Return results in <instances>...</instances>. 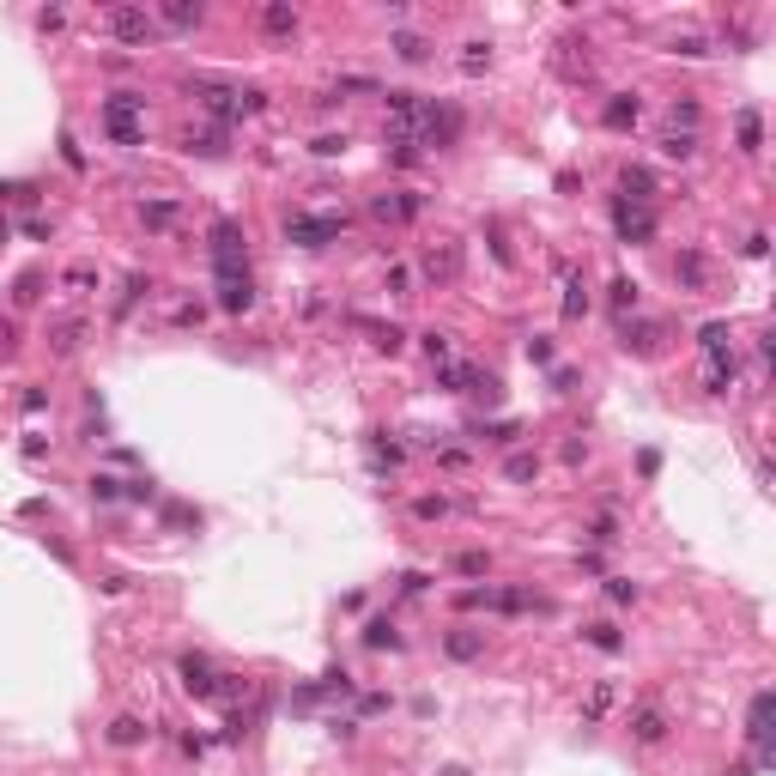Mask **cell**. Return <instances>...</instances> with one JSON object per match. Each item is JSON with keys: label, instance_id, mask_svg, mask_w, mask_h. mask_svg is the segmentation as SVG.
<instances>
[{"label": "cell", "instance_id": "obj_24", "mask_svg": "<svg viewBox=\"0 0 776 776\" xmlns=\"http://www.w3.org/2000/svg\"><path fill=\"white\" fill-rule=\"evenodd\" d=\"M582 309H588V285H582V273H564V316H582Z\"/></svg>", "mask_w": 776, "mask_h": 776}, {"label": "cell", "instance_id": "obj_4", "mask_svg": "<svg viewBox=\"0 0 776 776\" xmlns=\"http://www.w3.org/2000/svg\"><path fill=\"white\" fill-rule=\"evenodd\" d=\"M103 31L128 49H146V43H158V19L146 6H103Z\"/></svg>", "mask_w": 776, "mask_h": 776}, {"label": "cell", "instance_id": "obj_9", "mask_svg": "<svg viewBox=\"0 0 776 776\" xmlns=\"http://www.w3.org/2000/svg\"><path fill=\"white\" fill-rule=\"evenodd\" d=\"M176 674H182V692H188V698H201V704H212V698H219V674H212V661H206V655H182V668H176Z\"/></svg>", "mask_w": 776, "mask_h": 776}, {"label": "cell", "instance_id": "obj_28", "mask_svg": "<svg viewBox=\"0 0 776 776\" xmlns=\"http://www.w3.org/2000/svg\"><path fill=\"white\" fill-rule=\"evenodd\" d=\"M692 152H698V134H679V128L661 134V158H692Z\"/></svg>", "mask_w": 776, "mask_h": 776}, {"label": "cell", "instance_id": "obj_11", "mask_svg": "<svg viewBox=\"0 0 776 776\" xmlns=\"http://www.w3.org/2000/svg\"><path fill=\"white\" fill-rule=\"evenodd\" d=\"M152 19H158V31H195V25L206 19V6L201 0H158Z\"/></svg>", "mask_w": 776, "mask_h": 776}, {"label": "cell", "instance_id": "obj_29", "mask_svg": "<svg viewBox=\"0 0 776 776\" xmlns=\"http://www.w3.org/2000/svg\"><path fill=\"white\" fill-rule=\"evenodd\" d=\"M582 637L595 643V649H607V655H619V649H625V637H619V625H607V619H601V625H588Z\"/></svg>", "mask_w": 776, "mask_h": 776}, {"label": "cell", "instance_id": "obj_30", "mask_svg": "<svg viewBox=\"0 0 776 776\" xmlns=\"http://www.w3.org/2000/svg\"><path fill=\"white\" fill-rule=\"evenodd\" d=\"M698 122H704V109H698L692 98H674V128L679 134H698Z\"/></svg>", "mask_w": 776, "mask_h": 776}, {"label": "cell", "instance_id": "obj_37", "mask_svg": "<svg viewBox=\"0 0 776 776\" xmlns=\"http://www.w3.org/2000/svg\"><path fill=\"white\" fill-rule=\"evenodd\" d=\"M140 219H146V225H170L176 206H170V201H146V206H140Z\"/></svg>", "mask_w": 776, "mask_h": 776}, {"label": "cell", "instance_id": "obj_44", "mask_svg": "<svg viewBox=\"0 0 776 776\" xmlns=\"http://www.w3.org/2000/svg\"><path fill=\"white\" fill-rule=\"evenodd\" d=\"M61 25H68L61 6H43V12H36V31H61Z\"/></svg>", "mask_w": 776, "mask_h": 776}, {"label": "cell", "instance_id": "obj_2", "mask_svg": "<svg viewBox=\"0 0 776 776\" xmlns=\"http://www.w3.org/2000/svg\"><path fill=\"white\" fill-rule=\"evenodd\" d=\"M103 134L116 140V146H140V140H146V98H140V92L103 98Z\"/></svg>", "mask_w": 776, "mask_h": 776}, {"label": "cell", "instance_id": "obj_18", "mask_svg": "<svg viewBox=\"0 0 776 776\" xmlns=\"http://www.w3.org/2000/svg\"><path fill=\"white\" fill-rule=\"evenodd\" d=\"M455 268H461V249H455V243H431V249H425V273H431V279H455Z\"/></svg>", "mask_w": 776, "mask_h": 776}, {"label": "cell", "instance_id": "obj_20", "mask_svg": "<svg viewBox=\"0 0 776 776\" xmlns=\"http://www.w3.org/2000/svg\"><path fill=\"white\" fill-rule=\"evenodd\" d=\"M637 116H643V103L631 98V92H619V98H607V109H601V122H607V128H631Z\"/></svg>", "mask_w": 776, "mask_h": 776}, {"label": "cell", "instance_id": "obj_26", "mask_svg": "<svg viewBox=\"0 0 776 776\" xmlns=\"http://www.w3.org/2000/svg\"><path fill=\"white\" fill-rule=\"evenodd\" d=\"M188 152H201V158H225V134H219V128H206V134L188 128Z\"/></svg>", "mask_w": 776, "mask_h": 776}, {"label": "cell", "instance_id": "obj_40", "mask_svg": "<svg viewBox=\"0 0 776 776\" xmlns=\"http://www.w3.org/2000/svg\"><path fill=\"white\" fill-rule=\"evenodd\" d=\"M412 516H419V522H443V516H449V504H443V498H419V504H412Z\"/></svg>", "mask_w": 776, "mask_h": 776}, {"label": "cell", "instance_id": "obj_51", "mask_svg": "<svg viewBox=\"0 0 776 776\" xmlns=\"http://www.w3.org/2000/svg\"><path fill=\"white\" fill-rule=\"evenodd\" d=\"M437 776H468V771H461V764H443V771Z\"/></svg>", "mask_w": 776, "mask_h": 776}, {"label": "cell", "instance_id": "obj_42", "mask_svg": "<svg viewBox=\"0 0 776 776\" xmlns=\"http://www.w3.org/2000/svg\"><path fill=\"white\" fill-rule=\"evenodd\" d=\"M674 55H685V61H698V55H709V43H704V36H679V43H674Z\"/></svg>", "mask_w": 776, "mask_h": 776}, {"label": "cell", "instance_id": "obj_50", "mask_svg": "<svg viewBox=\"0 0 776 776\" xmlns=\"http://www.w3.org/2000/svg\"><path fill=\"white\" fill-rule=\"evenodd\" d=\"M425 352H431V358H449V334H425Z\"/></svg>", "mask_w": 776, "mask_h": 776}, {"label": "cell", "instance_id": "obj_25", "mask_svg": "<svg viewBox=\"0 0 776 776\" xmlns=\"http://www.w3.org/2000/svg\"><path fill=\"white\" fill-rule=\"evenodd\" d=\"M504 473L516 479V485H534V479H540V455H509Z\"/></svg>", "mask_w": 776, "mask_h": 776}, {"label": "cell", "instance_id": "obj_7", "mask_svg": "<svg viewBox=\"0 0 776 776\" xmlns=\"http://www.w3.org/2000/svg\"><path fill=\"white\" fill-rule=\"evenodd\" d=\"M771 716H776V692H752V709H746V740L758 746V771L771 764Z\"/></svg>", "mask_w": 776, "mask_h": 776}, {"label": "cell", "instance_id": "obj_10", "mask_svg": "<svg viewBox=\"0 0 776 776\" xmlns=\"http://www.w3.org/2000/svg\"><path fill=\"white\" fill-rule=\"evenodd\" d=\"M376 219H388V225H406V219H419L425 212V195H412V188H388V195H376L371 201Z\"/></svg>", "mask_w": 776, "mask_h": 776}, {"label": "cell", "instance_id": "obj_34", "mask_svg": "<svg viewBox=\"0 0 776 776\" xmlns=\"http://www.w3.org/2000/svg\"><path fill=\"white\" fill-rule=\"evenodd\" d=\"M607 601H612V607H631V601H637V582H625V576H607Z\"/></svg>", "mask_w": 776, "mask_h": 776}, {"label": "cell", "instance_id": "obj_3", "mask_svg": "<svg viewBox=\"0 0 776 776\" xmlns=\"http://www.w3.org/2000/svg\"><path fill=\"white\" fill-rule=\"evenodd\" d=\"M285 236L298 243V249H328L346 236V212H292L285 219Z\"/></svg>", "mask_w": 776, "mask_h": 776}, {"label": "cell", "instance_id": "obj_23", "mask_svg": "<svg viewBox=\"0 0 776 776\" xmlns=\"http://www.w3.org/2000/svg\"><path fill=\"white\" fill-rule=\"evenodd\" d=\"M146 740V722H140V716H116V722H109V746H140Z\"/></svg>", "mask_w": 776, "mask_h": 776}, {"label": "cell", "instance_id": "obj_38", "mask_svg": "<svg viewBox=\"0 0 776 776\" xmlns=\"http://www.w3.org/2000/svg\"><path fill=\"white\" fill-rule=\"evenodd\" d=\"M455 571H461V576H485V571H492V558H485V552H461Z\"/></svg>", "mask_w": 776, "mask_h": 776}, {"label": "cell", "instance_id": "obj_13", "mask_svg": "<svg viewBox=\"0 0 776 776\" xmlns=\"http://www.w3.org/2000/svg\"><path fill=\"white\" fill-rule=\"evenodd\" d=\"M698 346H704L709 364H734V334H728V322H704V328H698Z\"/></svg>", "mask_w": 776, "mask_h": 776}, {"label": "cell", "instance_id": "obj_15", "mask_svg": "<svg viewBox=\"0 0 776 776\" xmlns=\"http://www.w3.org/2000/svg\"><path fill=\"white\" fill-rule=\"evenodd\" d=\"M631 734H637L643 746H661V740H668V709H661V704H643L637 716H631Z\"/></svg>", "mask_w": 776, "mask_h": 776}, {"label": "cell", "instance_id": "obj_17", "mask_svg": "<svg viewBox=\"0 0 776 776\" xmlns=\"http://www.w3.org/2000/svg\"><path fill=\"white\" fill-rule=\"evenodd\" d=\"M674 279L685 285V292H704V285H709V268H704V255H698V249H679V261H674Z\"/></svg>", "mask_w": 776, "mask_h": 776}, {"label": "cell", "instance_id": "obj_32", "mask_svg": "<svg viewBox=\"0 0 776 776\" xmlns=\"http://www.w3.org/2000/svg\"><path fill=\"white\" fill-rule=\"evenodd\" d=\"M612 309H619V322L637 309V279H612Z\"/></svg>", "mask_w": 776, "mask_h": 776}, {"label": "cell", "instance_id": "obj_39", "mask_svg": "<svg viewBox=\"0 0 776 776\" xmlns=\"http://www.w3.org/2000/svg\"><path fill=\"white\" fill-rule=\"evenodd\" d=\"M79 340H85V328H79V322H61V328H55V352H73Z\"/></svg>", "mask_w": 776, "mask_h": 776}, {"label": "cell", "instance_id": "obj_49", "mask_svg": "<svg viewBox=\"0 0 776 776\" xmlns=\"http://www.w3.org/2000/svg\"><path fill=\"white\" fill-rule=\"evenodd\" d=\"M92 279H98V273H92V268H68V285H73V292H85Z\"/></svg>", "mask_w": 776, "mask_h": 776}, {"label": "cell", "instance_id": "obj_47", "mask_svg": "<svg viewBox=\"0 0 776 776\" xmlns=\"http://www.w3.org/2000/svg\"><path fill=\"white\" fill-rule=\"evenodd\" d=\"M401 588H406V595H425V588H431V576H425V571H406Z\"/></svg>", "mask_w": 776, "mask_h": 776}, {"label": "cell", "instance_id": "obj_12", "mask_svg": "<svg viewBox=\"0 0 776 776\" xmlns=\"http://www.w3.org/2000/svg\"><path fill=\"white\" fill-rule=\"evenodd\" d=\"M219 309H231V316L255 309V285H249V273H219Z\"/></svg>", "mask_w": 776, "mask_h": 776}, {"label": "cell", "instance_id": "obj_35", "mask_svg": "<svg viewBox=\"0 0 776 776\" xmlns=\"http://www.w3.org/2000/svg\"><path fill=\"white\" fill-rule=\"evenodd\" d=\"M704 388H709V395H728V388H734V364H709Z\"/></svg>", "mask_w": 776, "mask_h": 776}, {"label": "cell", "instance_id": "obj_48", "mask_svg": "<svg viewBox=\"0 0 776 776\" xmlns=\"http://www.w3.org/2000/svg\"><path fill=\"white\" fill-rule=\"evenodd\" d=\"M612 704V685H595V698H588V716H601Z\"/></svg>", "mask_w": 776, "mask_h": 776}, {"label": "cell", "instance_id": "obj_27", "mask_svg": "<svg viewBox=\"0 0 776 776\" xmlns=\"http://www.w3.org/2000/svg\"><path fill=\"white\" fill-rule=\"evenodd\" d=\"M764 146V122H758V109H740V152H758Z\"/></svg>", "mask_w": 776, "mask_h": 776}, {"label": "cell", "instance_id": "obj_19", "mask_svg": "<svg viewBox=\"0 0 776 776\" xmlns=\"http://www.w3.org/2000/svg\"><path fill=\"white\" fill-rule=\"evenodd\" d=\"M619 188H625V201H637V206H649V201H655V176H649L643 164H631V170H625V176H619Z\"/></svg>", "mask_w": 776, "mask_h": 776}, {"label": "cell", "instance_id": "obj_46", "mask_svg": "<svg viewBox=\"0 0 776 776\" xmlns=\"http://www.w3.org/2000/svg\"><path fill=\"white\" fill-rule=\"evenodd\" d=\"M528 358H534V364H552V340L534 334V340H528Z\"/></svg>", "mask_w": 776, "mask_h": 776}, {"label": "cell", "instance_id": "obj_43", "mask_svg": "<svg viewBox=\"0 0 776 776\" xmlns=\"http://www.w3.org/2000/svg\"><path fill=\"white\" fill-rule=\"evenodd\" d=\"M92 498H103V504H109V498H122V479H109V473H98V479H92Z\"/></svg>", "mask_w": 776, "mask_h": 776}, {"label": "cell", "instance_id": "obj_41", "mask_svg": "<svg viewBox=\"0 0 776 776\" xmlns=\"http://www.w3.org/2000/svg\"><path fill=\"white\" fill-rule=\"evenodd\" d=\"M309 152H316V158H340V152H346V134H322Z\"/></svg>", "mask_w": 776, "mask_h": 776}, {"label": "cell", "instance_id": "obj_16", "mask_svg": "<svg viewBox=\"0 0 776 776\" xmlns=\"http://www.w3.org/2000/svg\"><path fill=\"white\" fill-rule=\"evenodd\" d=\"M255 19H261V31H268V36H292V31H298V6H285V0H268Z\"/></svg>", "mask_w": 776, "mask_h": 776}, {"label": "cell", "instance_id": "obj_45", "mask_svg": "<svg viewBox=\"0 0 776 776\" xmlns=\"http://www.w3.org/2000/svg\"><path fill=\"white\" fill-rule=\"evenodd\" d=\"M36 285H43V273H19V292H12V298H19V304H31Z\"/></svg>", "mask_w": 776, "mask_h": 776}, {"label": "cell", "instance_id": "obj_31", "mask_svg": "<svg viewBox=\"0 0 776 776\" xmlns=\"http://www.w3.org/2000/svg\"><path fill=\"white\" fill-rule=\"evenodd\" d=\"M364 328H371V346H376V352H401V328H395V322H388V328H382V322H364Z\"/></svg>", "mask_w": 776, "mask_h": 776}, {"label": "cell", "instance_id": "obj_21", "mask_svg": "<svg viewBox=\"0 0 776 776\" xmlns=\"http://www.w3.org/2000/svg\"><path fill=\"white\" fill-rule=\"evenodd\" d=\"M364 643H371V649H401V631H395V619H388V612H376L371 625H364Z\"/></svg>", "mask_w": 776, "mask_h": 776}, {"label": "cell", "instance_id": "obj_22", "mask_svg": "<svg viewBox=\"0 0 776 776\" xmlns=\"http://www.w3.org/2000/svg\"><path fill=\"white\" fill-rule=\"evenodd\" d=\"M661 340H668L661 322H637V328H625V346H637V352H661Z\"/></svg>", "mask_w": 776, "mask_h": 776}, {"label": "cell", "instance_id": "obj_1", "mask_svg": "<svg viewBox=\"0 0 776 776\" xmlns=\"http://www.w3.org/2000/svg\"><path fill=\"white\" fill-rule=\"evenodd\" d=\"M188 92H195V98H201V109L219 122V134H225L231 122H243V116H255V109H261V92H236V85H219V79H195Z\"/></svg>", "mask_w": 776, "mask_h": 776}, {"label": "cell", "instance_id": "obj_8", "mask_svg": "<svg viewBox=\"0 0 776 776\" xmlns=\"http://www.w3.org/2000/svg\"><path fill=\"white\" fill-rule=\"evenodd\" d=\"M612 231H619V243H649L655 236V206H637V201H612Z\"/></svg>", "mask_w": 776, "mask_h": 776}, {"label": "cell", "instance_id": "obj_14", "mask_svg": "<svg viewBox=\"0 0 776 776\" xmlns=\"http://www.w3.org/2000/svg\"><path fill=\"white\" fill-rule=\"evenodd\" d=\"M443 655H449V661H479V655H485V631H473V625H455V631L443 637Z\"/></svg>", "mask_w": 776, "mask_h": 776}, {"label": "cell", "instance_id": "obj_6", "mask_svg": "<svg viewBox=\"0 0 776 776\" xmlns=\"http://www.w3.org/2000/svg\"><path fill=\"white\" fill-rule=\"evenodd\" d=\"M461 607H485V612H552V601L528 595V588H468Z\"/></svg>", "mask_w": 776, "mask_h": 776}, {"label": "cell", "instance_id": "obj_5", "mask_svg": "<svg viewBox=\"0 0 776 776\" xmlns=\"http://www.w3.org/2000/svg\"><path fill=\"white\" fill-rule=\"evenodd\" d=\"M212 268L219 273H249V236L236 219H212Z\"/></svg>", "mask_w": 776, "mask_h": 776}, {"label": "cell", "instance_id": "obj_36", "mask_svg": "<svg viewBox=\"0 0 776 776\" xmlns=\"http://www.w3.org/2000/svg\"><path fill=\"white\" fill-rule=\"evenodd\" d=\"M492 68V49L485 43H468V55H461V73H485Z\"/></svg>", "mask_w": 776, "mask_h": 776}, {"label": "cell", "instance_id": "obj_33", "mask_svg": "<svg viewBox=\"0 0 776 776\" xmlns=\"http://www.w3.org/2000/svg\"><path fill=\"white\" fill-rule=\"evenodd\" d=\"M395 55H401V61H425V55H431V43H425V36H412V31H401V36H395Z\"/></svg>", "mask_w": 776, "mask_h": 776}]
</instances>
